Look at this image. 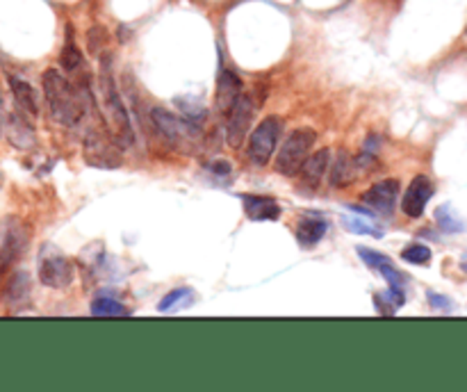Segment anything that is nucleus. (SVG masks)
I'll use <instances>...</instances> for the list:
<instances>
[{
  "instance_id": "2eb2a0df",
  "label": "nucleus",
  "mask_w": 467,
  "mask_h": 392,
  "mask_svg": "<svg viewBox=\"0 0 467 392\" xmlns=\"http://www.w3.org/2000/svg\"><path fill=\"white\" fill-rule=\"evenodd\" d=\"M242 203H244V212L251 221H274L280 217V205L272 196L246 194L242 196Z\"/></svg>"
},
{
  "instance_id": "0eeeda50",
  "label": "nucleus",
  "mask_w": 467,
  "mask_h": 392,
  "mask_svg": "<svg viewBox=\"0 0 467 392\" xmlns=\"http://www.w3.org/2000/svg\"><path fill=\"white\" fill-rule=\"evenodd\" d=\"M85 160L98 169H117L121 166V153L117 148V139L105 133H89L85 139Z\"/></svg>"
},
{
  "instance_id": "20e7f679",
  "label": "nucleus",
  "mask_w": 467,
  "mask_h": 392,
  "mask_svg": "<svg viewBox=\"0 0 467 392\" xmlns=\"http://www.w3.org/2000/svg\"><path fill=\"white\" fill-rule=\"evenodd\" d=\"M280 135H283V119L280 117H267L260 121L254 133L249 135V148H246L249 160L258 166L269 164L280 142Z\"/></svg>"
},
{
  "instance_id": "b1692460",
  "label": "nucleus",
  "mask_w": 467,
  "mask_h": 392,
  "mask_svg": "<svg viewBox=\"0 0 467 392\" xmlns=\"http://www.w3.org/2000/svg\"><path fill=\"white\" fill-rule=\"evenodd\" d=\"M435 219H438V223H440V228L447 230V233L467 230V223L461 217H456V212L449 208V205H440V208L435 210Z\"/></svg>"
},
{
  "instance_id": "423d86ee",
  "label": "nucleus",
  "mask_w": 467,
  "mask_h": 392,
  "mask_svg": "<svg viewBox=\"0 0 467 392\" xmlns=\"http://www.w3.org/2000/svg\"><path fill=\"white\" fill-rule=\"evenodd\" d=\"M151 119H153V124L157 128V133H160V137H164L173 148L190 151V146H192L194 137H196V130L187 124L185 119L173 117L169 110H162V107H153Z\"/></svg>"
},
{
  "instance_id": "7ed1b4c3",
  "label": "nucleus",
  "mask_w": 467,
  "mask_h": 392,
  "mask_svg": "<svg viewBox=\"0 0 467 392\" xmlns=\"http://www.w3.org/2000/svg\"><path fill=\"white\" fill-rule=\"evenodd\" d=\"M103 105H105L107 124H110L112 135H114V139H117V144L119 146H133V142H135L133 126H130L126 105H124V100H121L117 87H114V80H112L110 76H103Z\"/></svg>"
},
{
  "instance_id": "f257e3e1",
  "label": "nucleus",
  "mask_w": 467,
  "mask_h": 392,
  "mask_svg": "<svg viewBox=\"0 0 467 392\" xmlns=\"http://www.w3.org/2000/svg\"><path fill=\"white\" fill-rule=\"evenodd\" d=\"M44 94L48 100L53 119L62 126H76L85 115L82 94L60 71L48 69L44 73Z\"/></svg>"
},
{
  "instance_id": "bb28decb",
  "label": "nucleus",
  "mask_w": 467,
  "mask_h": 392,
  "mask_svg": "<svg viewBox=\"0 0 467 392\" xmlns=\"http://www.w3.org/2000/svg\"><path fill=\"white\" fill-rule=\"evenodd\" d=\"M210 171H214V176H217V178H223V181H228V178H230V174H232L230 164H228V162H223V160L212 162V164H210Z\"/></svg>"
},
{
  "instance_id": "412c9836",
  "label": "nucleus",
  "mask_w": 467,
  "mask_h": 392,
  "mask_svg": "<svg viewBox=\"0 0 467 392\" xmlns=\"http://www.w3.org/2000/svg\"><path fill=\"white\" fill-rule=\"evenodd\" d=\"M194 290L192 287H178V290L169 292L160 303H157V311L160 313H171L176 308H187L194 303Z\"/></svg>"
},
{
  "instance_id": "ddd939ff",
  "label": "nucleus",
  "mask_w": 467,
  "mask_h": 392,
  "mask_svg": "<svg viewBox=\"0 0 467 392\" xmlns=\"http://www.w3.org/2000/svg\"><path fill=\"white\" fill-rule=\"evenodd\" d=\"M242 96V80L239 76H235V71L230 69H221L219 78H217V110L221 115H230V110L235 107V103Z\"/></svg>"
},
{
  "instance_id": "4be33fe9",
  "label": "nucleus",
  "mask_w": 467,
  "mask_h": 392,
  "mask_svg": "<svg viewBox=\"0 0 467 392\" xmlns=\"http://www.w3.org/2000/svg\"><path fill=\"white\" fill-rule=\"evenodd\" d=\"M91 315H96V317H124V315H128V308L121 306L117 299H112V296H98L96 301L91 303Z\"/></svg>"
},
{
  "instance_id": "393cba45",
  "label": "nucleus",
  "mask_w": 467,
  "mask_h": 392,
  "mask_svg": "<svg viewBox=\"0 0 467 392\" xmlns=\"http://www.w3.org/2000/svg\"><path fill=\"white\" fill-rule=\"evenodd\" d=\"M401 258L410 265H426L428 260H431V249L424 244H408L401 251Z\"/></svg>"
},
{
  "instance_id": "4468645a",
  "label": "nucleus",
  "mask_w": 467,
  "mask_h": 392,
  "mask_svg": "<svg viewBox=\"0 0 467 392\" xmlns=\"http://www.w3.org/2000/svg\"><path fill=\"white\" fill-rule=\"evenodd\" d=\"M27 244V235L23 226L16 219L7 221V228H3V240H0V263L9 265L23 254Z\"/></svg>"
},
{
  "instance_id": "5701e85b",
  "label": "nucleus",
  "mask_w": 467,
  "mask_h": 392,
  "mask_svg": "<svg viewBox=\"0 0 467 392\" xmlns=\"http://www.w3.org/2000/svg\"><path fill=\"white\" fill-rule=\"evenodd\" d=\"M60 62H62V67L67 69V71H78L80 64H82V55H80V51H78L76 41H73L71 25H69V30H67V44H64V48H62Z\"/></svg>"
},
{
  "instance_id": "a878e982",
  "label": "nucleus",
  "mask_w": 467,
  "mask_h": 392,
  "mask_svg": "<svg viewBox=\"0 0 467 392\" xmlns=\"http://www.w3.org/2000/svg\"><path fill=\"white\" fill-rule=\"evenodd\" d=\"M342 223H344V226H347L351 233H360V235H371V237H381V235H383V230H381V228H376V226H374V223H369V221H365V219L344 217Z\"/></svg>"
},
{
  "instance_id": "9b49d317",
  "label": "nucleus",
  "mask_w": 467,
  "mask_h": 392,
  "mask_svg": "<svg viewBox=\"0 0 467 392\" xmlns=\"http://www.w3.org/2000/svg\"><path fill=\"white\" fill-rule=\"evenodd\" d=\"M356 254H358V258H360L369 269H374V272H379L383 278H386L392 292H401V294H404V276L397 272V267L392 265V260H390L388 256L376 254V251L365 249V247H358Z\"/></svg>"
},
{
  "instance_id": "6ab92c4d",
  "label": "nucleus",
  "mask_w": 467,
  "mask_h": 392,
  "mask_svg": "<svg viewBox=\"0 0 467 392\" xmlns=\"http://www.w3.org/2000/svg\"><path fill=\"white\" fill-rule=\"evenodd\" d=\"M7 137L9 142L18 148H30L34 144V130L27 124L23 117L18 115H9L7 119Z\"/></svg>"
},
{
  "instance_id": "6e6552de",
  "label": "nucleus",
  "mask_w": 467,
  "mask_h": 392,
  "mask_svg": "<svg viewBox=\"0 0 467 392\" xmlns=\"http://www.w3.org/2000/svg\"><path fill=\"white\" fill-rule=\"evenodd\" d=\"M254 98L242 94L239 100L235 103V107L230 110L228 115V126H226V137H228V146L239 148L244 144V139L249 137V128H251V119H254Z\"/></svg>"
},
{
  "instance_id": "9d476101",
  "label": "nucleus",
  "mask_w": 467,
  "mask_h": 392,
  "mask_svg": "<svg viewBox=\"0 0 467 392\" xmlns=\"http://www.w3.org/2000/svg\"><path fill=\"white\" fill-rule=\"evenodd\" d=\"M399 181L395 178H386L376 185H371V188L362 194V203L371 208L374 212L379 214H390L395 210V203H397V196H399Z\"/></svg>"
},
{
  "instance_id": "cd10ccee",
  "label": "nucleus",
  "mask_w": 467,
  "mask_h": 392,
  "mask_svg": "<svg viewBox=\"0 0 467 392\" xmlns=\"http://www.w3.org/2000/svg\"><path fill=\"white\" fill-rule=\"evenodd\" d=\"M428 299H431V306L435 308H447V311H449L452 308V303H447L449 301V299H445V296H440V294H433V292H428Z\"/></svg>"
},
{
  "instance_id": "1a4fd4ad",
  "label": "nucleus",
  "mask_w": 467,
  "mask_h": 392,
  "mask_svg": "<svg viewBox=\"0 0 467 392\" xmlns=\"http://www.w3.org/2000/svg\"><path fill=\"white\" fill-rule=\"evenodd\" d=\"M435 188L431 178H426V176H417V178L410 181L408 190L404 192V199H401V212L406 214V217H422V212L426 208V203L431 201Z\"/></svg>"
},
{
  "instance_id": "f8f14e48",
  "label": "nucleus",
  "mask_w": 467,
  "mask_h": 392,
  "mask_svg": "<svg viewBox=\"0 0 467 392\" xmlns=\"http://www.w3.org/2000/svg\"><path fill=\"white\" fill-rule=\"evenodd\" d=\"M329 164H331V151L329 148H322V151H317L315 155L308 157L303 169L298 171L301 174V183H298V188H301L305 194H313L322 185L326 171H329Z\"/></svg>"
},
{
  "instance_id": "39448f33",
  "label": "nucleus",
  "mask_w": 467,
  "mask_h": 392,
  "mask_svg": "<svg viewBox=\"0 0 467 392\" xmlns=\"http://www.w3.org/2000/svg\"><path fill=\"white\" fill-rule=\"evenodd\" d=\"M73 276H76V269H73L71 260L55 251L53 247H46L39 256V281L46 287H53V290H62V287H69L73 283Z\"/></svg>"
},
{
  "instance_id": "a211bd4d",
  "label": "nucleus",
  "mask_w": 467,
  "mask_h": 392,
  "mask_svg": "<svg viewBox=\"0 0 467 392\" xmlns=\"http://www.w3.org/2000/svg\"><path fill=\"white\" fill-rule=\"evenodd\" d=\"M9 87H12V94L16 98V103L21 105V110L25 115L37 117L39 115V100H37V91L32 89L30 82H25L21 78H9Z\"/></svg>"
},
{
  "instance_id": "aec40b11",
  "label": "nucleus",
  "mask_w": 467,
  "mask_h": 392,
  "mask_svg": "<svg viewBox=\"0 0 467 392\" xmlns=\"http://www.w3.org/2000/svg\"><path fill=\"white\" fill-rule=\"evenodd\" d=\"M7 299L9 303L16 306V311H21V306H27V301H30V276L23 272L16 274L7 287Z\"/></svg>"
},
{
  "instance_id": "dca6fc26",
  "label": "nucleus",
  "mask_w": 467,
  "mask_h": 392,
  "mask_svg": "<svg viewBox=\"0 0 467 392\" xmlns=\"http://www.w3.org/2000/svg\"><path fill=\"white\" fill-rule=\"evenodd\" d=\"M358 176V162L353 160V157L342 151L338 157H335V162L331 166V174H329V181L333 188H349V185L356 181Z\"/></svg>"
},
{
  "instance_id": "f03ea898",
  "label": "nucleus",
  "mask_w": 467,
  "mask_h": 392,
  "mask_svg": "<svg viewBox=\"0 0 467 392\" xmlns=\"http://www.w3.org/2000/svg\"><path fill=\"white\" fill-rule=\"evenodd\" d=\"M317 142V133L313 128H296L289 133V137L280 146V151L276 155V171L280 176H296L303 169V164L308 162V157L313 153V146Z\"/></svg>"
},
{
  "instance_id": "f3484780",
  "label": "nucleus",
  "mask_w": 467,
  "mask_h": 392,
  "mask_svg": "<svg viewBox=\"0 0 467 392\" xmlns=\"http://www.w3.org/2000/svg\"><path fill=\"white\" fill-rule=\"evenodd\" d=\"M326 230H329V223H326L324 219L305 217L296 223V240L303 249H310L315 244H320L322 237L326 235Z\"/></svg>"
}]
</instances>
